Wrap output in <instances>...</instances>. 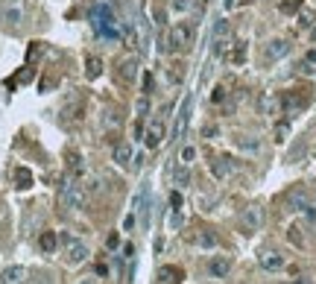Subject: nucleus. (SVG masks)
<instances>
[{"instance_id":"f257e3e1","label":"nucleus","mask_w":316,"mask_h":284,"mask_svg":"<svg viewBox=\"0 0 316 284\" xmlns=\"http://www.w3.org/2000/svg\"><path fill=\"white\" fill-rule=\"evenodd\" d=\"M88 18H91V26H94V32H97L100 38H108V41H120V38H123V32H120V23H117L114 12H111L105 3H97V6H91Z\"/></svg>"},{"instance_id":"f03ea898","label":"nucleus","mask_w":316,"mask_h":284,"mask_svg":"<svg viewBox=\"0 0 316 284\" xmlns=\"http://www.w3.org/2000/svg\"><path fill=\"white\" fill-rule=\"evenodd\" d=\"M85 197H88L85 185H76V182L64 179V185H62V191H59L62 208H67V211H82V208H85Z\"/></svg>"},{"instance_id":"7ed1b4c3","label":"nucleus","mask_w":316,"mask_h":284,"mask_svg":"<svg viewBox=\"0 0 316 284\" xmlns=\"http://www.w3.org/2000/svg\"><path fill=\"white\" fill-rule=\"evenodd\" d=\"M190 41H193V26L190 23H176L167 32V53H179V50L190 47Z\"/></svg>"},{"instance_id":"20e7f679","label":"nucleus","mask_w":316,"mask_h":284,"mask_svg":"<svg viewBox=\"0 0 316 284\" xmlns=\"http://www.w3.org/2000/svg\"><path fill=\"white\" fill-rule=\"evenodd\" d=\"M132 214L141 220V229H147V223H149V185L147 182L138 188V194L132 199Z\"/></svg>"},{"instance_id":"39448f33","label":"nucleus","mask_w":316,"mask_h":284,"mask_svg":"<svg viewBox=\"0 0 316 284\" xmlns=\"http://www.w3.org/2000/svg\"><path fill=\"white\" fill-rule=\"evenodd\" d=\"M62 243H64V255H67V264H70V267H79V264L88 258V246H85L82 240H76V238H62Z\"/></svg>"},{"instance_id":"423d86ee","label":"nucleus","mask_w":316,"mask_h":284,"mask_svg":"<svg viewBox=\"0 0 316 284\" xmlns=\"http://www.w3.org/2000/svg\"><path fill=\"white\" fill-rule=\"evenodd\" d=\"M240 223H243L246 232H258V229L264 226V208H261V205H249V208L243 211Z\"/></svg>"},{"instance_id":"0eeeda50","label":"nucleus","mask_w":316,"mask_h":284,"mask_svg":"<svg viewBox=\"0 0 316 284\" xmlns=\"http://www.w3.org/2000/svg\"><path fill=\"white\" fill-rule=\"evenodd\" d=\"M3 21L9 26H18L23 21V3L21 0H3Z\"/></svg>"},{"instance_id":"6e6552de","label":"nucleus","mask_w":316,"mask_h":284,"mask_svg":"<svg viewBox=\"0 0 316 284\" xmlns=\"http://www.w3.org/2000/svg\"><path fill=\"white\" fill-rule=\"evenodd\" d=\"M290 53V44L284 41V38H273L267 47H264V59L267 62H278V59H284Z\"/></svg>"},{"instance_id":"1a4fd4ad","label":"nucleus","mask_w":316,"mask_h":284,"mask_svg":"<svg viewBox=\"0 0 316 284\" xmlns=\"http://www.w3.org/2000/svg\"><path fill=\"white\" fill-rule=\"evenodd\" d=\"M190 106H193V97H185L179 114H176V126H173V138H182L185 129H188V117H190Z\"/></svg>"},{"instance_id":"9d476101","label":"nucleus","mask_w":316,"mask_h":284,"mask_svg":"<svg viewBox=\"0 0 316 284\" xmlns=\"http://www.w3.org/2000/svg\"><path fill=\"white\" fill-rule=\"evenodd\" d=\"M211 173H214L217 179H229V176L234 173V158H229V155L214 158V161H211Z\"/></svg>"},{"instance_id":"9b49d317","label":"nucleus","mask_w":316,"mask_h":284,"mask_svg":"<svg viewBox=\"0 0 316 284\" xmlns=\"http://www.w3.org/2000/svg\"><path fill=\"white\" fill-rule=\"evenodd\" d=\"M182 270L179 267H173V264H164V267H158V284H182Z\"/></svg>"},{"instance_id":"f8f14e48","label":"nucleus","mask_w":316,"mask_h":284,"mask_svg":"<svg viewBox=\"0 0 316 284\" xmlns=\"http://www.w3.org/2000/svg\"><path fill=\"white\" fill-rule=\"evenodd\" d=\"M284 255H278V252H264L261 255V267L267 270V273H278V270H284Z\"/></svg>"},{"instance_id":"ddd939ff","label":"nucleus","mask_w":316,"mask_h":284,"mask_svg":"<svg viewBox=\"0 0 316 284\" xmlns=\"http://www.w3.org/2000/svg\"><path fill=\"white\" fill-rule=\"evenodd\" d=\"M229 270H232V261H229V258H223V255H217V258H211V261H208V273H211L214 279H226V276H229Z\"/></svg>"},{"instance_id":"4468645a","label":"nucleus","mask_w":316,"mask_h":284,"mask_svg":"<svg viewBox=\"0 0 316 284\" xmlns=\"http://www.w3.org/2000/svg\"><path fill=\"white\" fill-rule=\"evenodd\" d=\"M0 284H26V270L23 267H6L3 276H0Z\"/></svg>"},{"instance_id":"2eb2a0df","label":"nucleus","mask_w":316,"mask_h":284,"mask_svg":"<svg viewBox=\"0 0 316 284\" xmlns=\"http://www.w3.org/2000/svg\"><path fill=\"white\" fill-rule=\"evenodd\" d=\"M161 138H164V123L158 120V123H152V126L147 129V135H144V144H147L149 150H155V147L161 144Z\"/></svg>"},{"instance_id":"dca6fc26","label":"nucleus","mask_w":316,"mask_h":284,"mask_svg":"<svg viewBox=\"0 0 316 284\" xmlns=\"http://www.w3.org/2000/svg\"><path fill=\"white\" fill-rule=\"evenodd\" d=\"M85 76H88V79H100V76H103V59H100V56H88V62H85Z\"/></svg>"},{"instance_id":"f3484780","label":"nucleus","mask_w":316,"mask_h":284,"mask_svg":"<svg viewBox=\"0 0 316 284\" xmlns=\"http://www.w3.org/2000/svg\"><path fill=\"white\" fill-rule=\"evenodd\" d=\"M114 161L120 167H129L132 164V144H117L114 147Z\"/></svg>"},{"instance_id":"a211bd4d","label":"nucleus","mask_w":316,"mask_h":284,"mask_svg":"<svg viewBox=\"0 0 316 284\" xmlns=\"http://www.w3.org/2000/svg\"><path fill=\"white\" fill-rule=\"evenodd\" d=\"M62 117H64V120H79V117H82V100H79V97H73V100H70V106H64V109H62Z\"/></svg>"},{"instance_id":"6ab92c4d","label":"nucleus","mask_w":316,"mask_h":284,"mask_svg":"<svg viewBox=\"0 0 316 284\" xmlns=\"http://www.w3.org/2000/svg\"><path fill=\"white\" fill-rule=\"evenodd\" d=\"M15 188H18V191L32 188V173H29L26 167H18V170H15Z\"/></svg>"},{"instance_id":"aec40b11","label":"nucleus","mask_w":316,"mask_h":284,"mask_svg":"<svg viewBox=\"0 0 316 284\" xmlns=\"http://www.w3.org/2000/svg\"><path fill=\"white\" fill-rule=\"evenodd\" d=\"M287 199H290V205H293L296 211H308V208H311V199H308V194H305V191H293Z\"/></svg>"},{"instance_id":"412c9836","label":"nucleus","mask_w":316,"mask_h":284,"mask_svg":"<svg viewBox=\"0 0 316 284\" xmlns=\"http://www.w3.org/2000/svg\"><path fill=\"white\" fill-rule=\"evenodd\" d=\"M120 76H123L126 82H135V76H138V59H126V62L120 65Z\"/></svg>"},{"instance_id":"4be33fe9","label":"nucleus","mask_w":316,"mask_h":284,"mask_svg":"<svg viewBox=\"0 0 316 284\" xmlns=\"http://www.w3.org/2000/svg\"><path fill=\"white\" fill-rule=\"evenodd\" d=\"M38 246H41L44 252H56V246H59V238H56L53 232H41V238H38Z\"/></svg>"},{"instance_id":"5701e85b","label":"nucleus","mask_w":316,"mask_h":284,"mask_svg":"<svg viewBox=\"0 0 316 284\" xmlns=\"http://www.w3.org/2000/svg\"><path fill=\"white\" fill-rule=\"evenodd\" d=\"M193 243L202 246V249H214V246H217V235H214V232H199V235L193 238Z\"/></svg>"},{"instance_id":"b1692460","label":"nucleus","mask_w":316,"mask_h":284,"mask_svg":"<svg viewBox=\"0 0 316 284\" xmlns=\"http://www.w3.org/2000/svg\"><path fill=\"white\" fill-rule=\"evenodd\" d=\"M278 9H281L284 15H296V12L302 9V0H281V3H278Z\"/></svg>"},{"instance_id":"393cba45","label":"nucleus","mask_w":316,"mask_h":284,"mask_svg":"<svg viewBox=\"0 0 316 284\" xmlns=\"http://www.w3.org/2000/svg\"><path fill=\"white\" fill-rule=\"evenodd\" d=\"M188 182H190V170H188V164H182V167L176 170V185H179V188H185Z\"/></svg>"},{"instance_id":"a878e982","label":"nucleus","mask_w":316,"mask_h":284,"mask_svg":"<svg viewBox=\"0 0 316 284\" xmlns=\"http://www.w3.org/2000/svg\"><path fill=\"white\" fill-rule=\"evenodd\" d=\"M229 53V35L226 38H214V56H226Z\"/></svg>"},{"instance_id":"bb28decb","label":"nucleus","mask_w":316,"mask_h":284,"mask_svg":"<svg viewBox=\"0 0 316 284\" xmlns=\"http://www.w3.org/2000/svg\"><path fill=\"white\" fill-rule=\"evenodd\" d=\"M135 111H138V117H144V114L149 111V94L138 97V103H135Z\"/></svg>"},{"instance_id":"cd10ccee","label":"nucleus","mask_w":316,"mask_h":284,"mask_svg":"<svg viewBox=\"0 0 316 284\" xmlns=\"http://www.w3.org/2000/svg\"><path fill=\"white\" fill-rule=\"evenodd\" d=\"M32 76H35V70H32V67H23V70L15 76V82H18V85H26V82H32Z\"/></svg>"},{"instance_id":"c85d7f7f","label":"nucleus","mask_w":316,"mask_h":284,"mask_svg":"<svg viewBox=\"0 0 316 284\" xmlns=\"http://www.w3.org/2000/svg\"><path fill=\"white\" fill-rule=\"evenodd\" d=\"M105 249H108V252H117V249H120V235H117V232H111V235L105 238Z\"/></svg>"},{"instance_id":"c756f323","label":"nucleus","mask_w":316,"mask_h":284,"mask_svg":"<svg viewBox=\"0 0 316 284\" xmlns=\"http://www.w3.org/2000/svg\"><path fill=\"white\" fill-rule=\"evenodd\" d=\"M229 35V21H217L214 23V38H226Z\"/></svg>"},{"instance_id":"7c9ffc66","label":"nucleus","mask_w":316,"mask_h":284,"mask_svg":"<svg viewBox=\"0 0 316 284\" xmlns=\"http://www.w3.org/2000/svg\"><path fill=\"white\" fill-rule=\"evenodd\" d=\"M240 150H246V153H258V150H261V144H258L255 138H252V141H249V138H240Z\"/></svg>"},{"instance_id":"2f4dec72","label":"nucleus","mask_w":316,"mask_h":284,"mask_svg":"<svg viewBox=\"0 0 316 284\" xmlns=\"http://www.w3.org/2000/svg\"><path fill=\"white\" fill-rule=\"evenodd\" d=\"M70 173H82V155L79 153H70Z\"/></svg>"},{"instance_id":"473e14b6","label":"nucleus","mask_w":316,"mask_h":284,"mask_svg":"<svg viewBox=\"0 0 316 284\" xmlns=\"http://www.w3.org/2000/svg\"><path fill=\"white\" fill-rule=\"evenodd\" d=\"M287 238H290V243H296V246H302V243H305V238H302V229H299V226H290V235H287Z\"/></svg>"},{"instance_id":"72a5a7b5","label":"nucleus","mask_w":316,"mask_h":284,"mask_svg":"<svg viewBox=\"0 0 316 284\" xmlns=\"http://www.w3.org/2000/svg\"><path fill=\"white\" fill-rule=\"evenodd\" d=\"M196 158V147H182V164H190Z\"/></svg>"},{"instance_id":"f704fd0d","label":"nucleus","mask_w":316,"mask_h":284,"mask_svg":"<svg viewBox=\"0 0 316 284\" xmlns=\"http://www.w3.org/2000/svg\"><path fill=\"white\" fill-rule=\"evenodd\" d=\"M152 88H155V79H152V73H144V94H152Z\"/></svg>"},{"instance_id":"c9c22d12","label":"nucleus","mask_w":316,"mask_h":284,"mask_svg":"<svg viewBox=\"0 0 316 284\" xmlns=\"http://www.w3.org/2000/svg\"><path fill=\"white\" fill-rule=\"evenodd\" d=\"M287 132H290V126H287V123H278V126H275V141H284Z\"/></svg>"},{"instance_id":"e433bc0d","label":"nucleus","mask_w":316,"mask_h":284,"mask_svg":"<svg viewBox=\"0 0 316 284\" xmlns=\"http://www.w3.org/2000/svg\"><path fill=\"white\" fill-rule=\"evenodd\" d=\"M243 59H246V47H243V44H240V47H237V50H234V53H232V62H237V65H240V62H243Z\"/></svg>"},{"instance_id":"4c0bfd02","label":"nucleus","mask_w":316,"mask_h":284,"mask_svg":"<svg viewBox=\"0 0 316 284\" xmlns=\"http://www.w3.org/2000/svg\"><path fill=\"white\" fill-rule=\"evenodd\" d=\"M170 205H173V211H179V208H182V194H179V191H173V194H170Z\"/></svg>"},{"instance_id":"58836bf2","label":"nucleus","mask_w":316,"mask_h":284,"mask_svg":"<svg viewBox=\"0 0 316 284\" xmlns=\"http://www.w3.org/2000/svg\"><path fill=\"white\" fill-rule=\"evenodd\" d=\"M190 9V0H173V12H188Z\"/></svg>"},{"instance_id":"ea45409f","label":"nucleus","mask_w":316,"mask_h":284,"mask_svg":"<svg viewBox=\"0 0 316 284\" xmlns=\"http://www.w3.org/2000/svg\"><path fill=\"white\" fill-rule=\"evenodd\" d=\"M299 23H302V26H311V23H314V12H302V15H299Z\"/></svg>"},{"instance_id":"a19ab883","label":"nucleus","mask_w":316,"mask_h":284,"mask_svg":"<svg viewBox=\"0 0 316 284\" xmlns=\"http://www.w3.org/2000/svg\"><path fill=\"white\" fill-rule=\"evenodd\" d=\"M211 100H214V103H223V100H226V88H214Z\"/></svg>"},{"instance_id":"79ce46f5","label":"nucleus","mask_w":316,"mask_h":284,"mask_svg":"<svg viewBox=\"0 0 316 284\" xmlns=\"http://www.w3.org/2000/svg\"><path fill=\"white\" fill-rule=\"evenodd\" d=\"M182 223H185V217H182L179 211H173V220H170V226H173V229H179Z\"/></svg>"},{"instance_id":"37998d69","label":"nucleus","mask_w":316,"mask_h":284,"mask_svg":"<svg viewBox=\"0 0 316 284\" xmlns=\"http://www.w3.org/2000/svg\"><path fill=\"white\" fill-rule=\"evenodd\" d=\"M132 226H135V214H129V217L123 220V229H132Z\"/></svg>"},{"instance_id":"c03bdc74","label":"nucleus","mask_w":316,"mask_h":284,"mask_svg":"<svg viewBox=\"0 0 316 284\" xmlns=\"http://www.w3.org/2000/svg\"><path fill=\"white\" fill-rule=\"evenodd\" d=\"M308 65H316V50H311V53H308Z\"/></svg>"},{"instance_id":"a18cd8bd","label":"nucleus","mask_w":316,"mask_h":284,"mask_svg":"<svg viewBox=\"0 0 316 284\" xmlns=\"http://www.w3.org/2000/svg\"><path fill=\"white\" fill-rule=\"evenodd\" d=\"M293 284H314V282H311V279H302V276H299V279H296Z\"/></svg>"},{"instance_id":"49530a36","label":"nucleus","mask_w":316,"mask_h":284,"mask_svg":"<svg viewBox=\"0 0 316 284\" xmlns=\"http://www.w3.org/2000/svg\"><path fill=\"white\" fill-rule=\"evenodd\" d=\"M79 284H97V279H82Z\"/></svg>"},{"instance_id":"de8ad7c7","label":"nucleus","mask_w":316,"mask_h":284,"mask_svg":"<svg viewBox=\"0 0 316 284\" xmlns=\"http://www.w3.org/2000/svg\"><path fill=\"white\" fill-rule=\"evenodd\" d=\"M234 6V0H226V9H232Z\"/></svg>"},{"instance_id":"09e8293b","label":"nucleus","mask_w":316,"mask_h":284,"mask_svg":"<svg viewBox=\"0 0 316 284\" xmlns=\"http://www.w3.org/2000/svg\"><path fill=\"white\" fill-rule=\"evenodd\" d=\"M311 38H314V44H316V26H314V29H311Z\"/></svg>"}]
</instances>
